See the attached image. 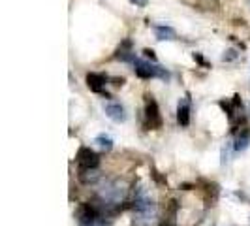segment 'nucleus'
Returning a JSON list of instances; mask_svg holds the SVG:
<instances>
[{"label":"nucleus","instance_id":"obj_1","mask_svg":"<svg viewBox=\"0 0 250 226\" xmlns=\"http://www.w3.org/2000/svg\"><path fill=\"white\" fill-rule=\"evenodd\" d=\"M158 223V211L154 202L150 200L145 192L139 190V194L136 196V219L134 225L136 226H156Z\"/></svg>","mask_w":250,"mask_h":226},{"label":"nucleus","instance_id":"obj_3","mask_svg":"<svg viewBox=\"0 0 250 226\" xmlns=\"http://www.w3.org/2000/svg\"><path fill=\"white\" fill-rule=\"evenodd\" d=\"M134 70H136V74L139 77H143V79H152V77H167V72L160 68L158 64L150 63V61H145V59H138V61H134Z\"/></svg>","mask_w":250,"mask_h":226},{"label":"nucleus","instance_id":"obj_10","mask_svg":"<svg viewBox=\"0 0 250 226\" xmlns=\"http://www.w3.org/2000/svg\"><path fill=\"white\" fill-rule=\"evenodd\" d=\"M94 143H96L100 149H105V151H109L113 147V139L109 138V136H105V134H100V136H96Z\"/></svg>","mask_w":250,"mask_h":226},{"label":"nucleus","instance_id":"obj_6","mask_svg":"<svg viewBox=\"0 0 250 226\" xmlns=\"http://www.w3.org/2000/svg\"><path fill=\"white\" fill-rule=\"evenodd\" d=\"M145 113H147V121L150 126H160V113H158V104L152 96H147V104H145Z\"/></svg>","mask_w":250,"mask_h":226},{"label":"nucleus","instance_id":"obj_11","mask_svg":"<svg viewBox=\"0 0 250 226\" xmlns=\"http://www.w3.org/2000/svg\"><path fill=\"white\" fill-rule=\"evenodd\" d=\"M249 143H250V136L245 132L243 136H239L237 138V143H235V149L237 151H243V149H247L249 147Z\"/></svg>","mask_w":250,"mask_h":226},{"label":"nucleus","instance_id":"obj_9","mask_svg":"<svg viewBox=\"0 0 250 226\" xmlns=\"http://www.w3.org/2000/svg\"><path fill=\"white\" fill-rule=\"evenodd\" d=\"M154 36H156V40H160V42H164V40H175L177 32L171 28V26L156 25L154 26Z\"/></svg>","mask_w":250,"mask_h":226},{"label":"nucleus","instance_id":"obj_8","mask_svg":"<svg viewBox=\"0 0 250 226\" xmlns=\"http://www.w3.org/2000/svg\"><path fill=\"white\" fill-rule=\"evenodd\" d=\"M105 83H107V77L102 74H88L87 75V85L88 89H92L94 92H102L105 89Z\"/></svg>","mask_w":250,"mask_h":226},{"label":"nucleus","instance_id":"obj_5","mask_svg":"<svg viewBox=\"0 0 250 226\" xmlns=\"http://www.w3.org/2000/svg\"><path fill=\"white\" fill-rule=\"evenodd\" d=\"M104 112L105 115L115 121V123H125L126 121V113H125V108L119 104V102H107V104H104Z\"/></svg>","mask_w":250,"mask_h":226},{"label":"nucleus","instance_id":"obj_7","mask_svg":"<svg viewBox=\"0 0 250 226\" xmlns=\"http://www.w3.org/2000/svg\"><path fill=\"white\" fill-rule=\"evenodd\" d=\"M177 121L181 126H188L190 123V98L185 96L179 100V106H177Z\"/></svg>","mask_w":250,"mask_h":226},{"label":"nucleus","instance_id":"obj_4","mask_svg":"<svg viewBox=\"0 0 250 226\" xmlns=\"http://www.w3.org/2000/svg\"><path fill=\"white\" fill-rule=\"evenodd\" d=\"M77 164L81 166V170H94L98 166V155L88 147H83L77 153Z\"/></svg>","mask_w":250,"mask_h":226},{"label":"nucleus","instance_id":"obj_12","mask_svg":"<svg viewBox=\"0 0 250 226\" xmlns=\"http://www.w3.org/2000/svg\"><path fill=\"white\" fill-rule=\"evenodd\" d=\"M134 6H139V8H143V6H147V0H130Z\"/></svg>","mask_w":250,"mask_h":226},{"label":"nucleus","instance_id":"obj_2","mask_svg":"<svg viewBox=\"0 0 250 226\" xmlns=\"http://www.w3.org/2000/svg\"><path fill=\"white\" fill-rule=\"evenodd\" d=\"M126 194H128V183L125 179H113L109 183H105L104 188H100L98 198L105 207H113L125 200Z\"/></svg>","mask_w":250,"mask_h":226}]
</instances>
